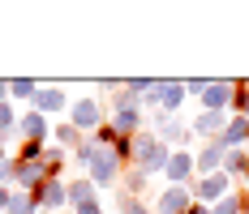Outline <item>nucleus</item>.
<instances>
[{
	"label": "nucleus",
	"mask_w": 249,
	"mask_h": 214,
	"mask_svg": "<svg viewBox=\"0 0 249 214\" xmlns=\"http://www.w3.org/2000/svg\"><path fill=\"white\" fill-rule=\"evenodd\" d=\"M52 142H56V146H65V150L73 154L77 146L86 142V133H82L77 124H69V120H56V124H52Z\"/></svg>",
	"instance_id": "f3484780"
},
{
	"label": "nucleus",
	"mask_w": 249,
	"mask_h": 214,
	"mask_svg": "<svg viewBox=\"0 0 249 214\" xmlns=\"http://www.w3.org/2000/svg\"><path fill=\"white\" fill-rule=\"evenodd\" d=\"M65 197H69V210H82V206H90V201H99V189L77 171V176H69L65 180Z\"/></svg>",
	"instance_id": "4468645a"
},
{
	"label": "nucleus",
	"mask_w": 249,
	"mask_h": 214,
	"mask_svg": "<svg viewBox=\"0 0 249 214\" xmlns=\"http://www.w3.org/2000/svg\"><path fill=\"white\" fill-rule=\"evenodd\" d=\"M107 124L116 129V137H133V133H142L146 129V112L133 103V107H116V112H107Z\"/></svg>",
	"instance_id": "1a4fd4ad"
},
{
	"label": "nucleus",
	"mask_w": 249,
	"mask_h": 214,
	"mask_svg": "<svg viewBox=\"0 0 249 214\" xmlns=\"http://www.w3.org/2000/svg\"><path fill=\"white\" fill-rule=\"evenodd\" d=\"M245 214H249V193H245Z\"/></svg>",
	"instance_id": "72a5a7b5"
},
{
	"label": "nucleus",
	"mask_w": 249,
	"mask_h": 214,
	"mask_svg": "<svg viewBox=\"0 0 249 214\" xmlns=\"http://www.w3.org/2000/svg\"><path fill=\"white\" fill-rule=\"evenodd\" d=\"M9 197H13V189H4V184H0V214L9 210Z\"/></svg>",
	"instance_id": "c85d7f7f"
},
{
	"label": "nucleus",
	"mask_w": 249,
	"mask_h": 214,
	"mask_svg": "<svg viewBox=\"0 0 249 214\" xmlns=\"http://www.w3.org/2000/svg\"><path fill=\"white\" fill-rule=\"evenodd\" d=\"M146 189H150V176H146V171H138V167H124V176H121V193H129V197H142Z\"/></svg>",
	"instance_id": "aec40b11"
},
{
	"label": "nucleus",
	"mask_w": 249,
	"mask_h": 214,
	"mask_svg": "<svg viewBox=\"0 0 249 214\" xmlns=\"http://www.w3.org/2000/svg\"><path fill=\"white\" fill-rule=\"evenodd\" d=\"M39 86H43L39 77H13V82H9V103H13V99H30V103H35Z\"/></svg>",
	"instance_id": "4be33fe9"
},
{
	"label": "nucleus",
	"mask_w": 249,
	"mask_h": 214,
	"mask_svg": "<svg viewBox=\"0 0 249 214\" xmlns=\"http://www.w3.org/2000/svg\"><path fill=\"white\" fill-rule=\"evenodd\" d=\"M155 133H159V142L168 146V150H194V133H189V124H185V120H176V116L163 120Z\"/></svg>",
	"instance_id": "ddd939ff"
},
{
	"label": "nucleus",
	"mask_w": 249,
	"mask_h": 214,
	"mask_svg": "<svg viewBox=\"0 0 249 214\" xmlns=\"http://www.w3.org/2000/svg\"><path fill=\"white\" fill-rule=\"evenodd\" d=\"M73 214H107V206H103V201H90V206H82V210H73Z\"/></svg>",
	"instance_id": "cd10ccee"
},
{
	"label": "nucleus",
	"mask_w": 249,
	"mask_h": 214,
	"mask_svg": "<svg viewBox=\"0 0 249 214\" xmlns=\"http://www.w3.org/2000/svg\"><path fill=\"white\" fill-rule=\"evenodd\" d=\"M163 176H168V184H194V176H198V167H194V150H172V159L163 167Z\"/></svg>",
	"instance_id": "9d476101"
},
{
	"label": "nucleus",
	"mask_w": 249,
	"mask_h": 214,
	"mask_svg": "<svg viewBox=\"0 0 249 214\" xmlns=\"http://www.w3.org/2000/svg\"><path fill=\"white\" fill-rule=\"evenodd\" d=\"M69 103H73V99L65 95V86H48V82H43L30 107H35L39 116H48V120H52V116H56V120H65V116H69Z\"/></svg>",
	"instance_id": "39448f33"
},
{
	"label": "nucleus",
	"mask_w": 249,
	"mask_h": 214,
	"mask_svg": "<svg viewBox=\"0 0 249 214\" xmlns=\"http://www.w3.org/2000/svg\"><path fill=\"white\" fill-rule=\"evenodd\" d=\"M107 214H112V210H107Z\"/></svg>",
	"instance_id": "4c0bfd02"
},
{
	"label": "nucleus",
	"mask_w": 249,
	"mask_h": 214,
	"mask_svg": "<svg viewBox=\"0 0 249 214\" xmlns=\"http://www.w3.org/2000/svg\"><path fill=\"white\" fill-rule=\"evenodd\" d=\"M65 120H69V124H77V129L90 137V133H99L103 124H107V99H73Z\"/></svg>",
	"instance_id": "f03ea898"
},
{
	"label": "nucleus",
	"mask_w": 249,
	"mask_h": 214,
	"mask_svg": "<svg viewBox=\"0 0 249 214\" xmlns=\"http://www.w3.org/2000/svg\"><path fill=\"white\" fill-rule=\"evenodd\" d=\"M228 116L249 120V77H232V107H228Z\"/></svg>",
	"instance_id": "6ab92c4d"
},
{
	"label": "nucleus",
	"mask_w": 249,
	"mask_h": 214,
	"mask_svg": "<svg viewBox=\"0 0 249 214\" xmlns=\"http://www.w3.org/2000/svg\"><path fill=\"white\" fill-rule=\"evenodd\" d=\"M194 167H198V176L224 171V150H219V142H198L194 146Z\"/></svg>",
	"instance_id": "2eb2a0df"
},
{
	"label": "nucleus",
	"mask_w": 249,
	"mask_h": 214,
	"mask_svg": "<svg viewBox=\"0 0 249 214\" xmlns=\"http://www.w3.org/2000/svg\"><path fill=\"white\" fill-rule=\"evenodd\" d=\"M39 214H43V210H39Z\"/></svg>",
	"instance_id": "e433bc0d"
},
{
	"label": "nucleus",
	"mask_w": 249,
	"mask_h": 214,
	"mask_svg": "<svg viewBox=\"0 0 249 214\" xmlns=\"http://www.w3.org/2000/svg\"><path fill=\"white\" fill-rule=\"evenodd\" d=\"M43 150H48V142H18V163H39L43 159Z\"/></svg>",
	"instance_id": "393cba45"
},
{
	"label": "nucleus",
	"mask_w": 249,
	"mask_h": 214,
	"mask_svg": "<svg viewBox=\"0 0 249 214\" xmlns=\"http://www.w3.org/2000/svg\"><path fill=\"white\" fill-rule=\"evenodd\" d=\"M211 214H245V189H236V193H228L224 201H215Z\"/></svg>",
	"instance_id": "5701e85b"
},
{
	"label": "nucleus",
	"mask_w": 249,
	"mask_h": 214,
	"mask_svg": "<svg viewBox=\"0 0 249 214\" xmlns=\"http://www.w3.org/2000/svg\"><path fill=\"white\" fill-rule=\"evenodd\" d=\"M241 184H245V193H249V167H245V176H241Z\"/></svg>",
	"instance_id": "2f4dec72"
},
{
	"label": "nucleus",
	"mask_w": 249,
	"mask_h": 214,
	"mask_svg": "<svg viewBox=\"0 0 249 214\" xmlns=\"http://www.w3.org/2000/svg\"><path fill=\"white\" fill-rule=\"evenodd\" d=\"M124 90H129V95L142 103V99H146L150 90H155V77H129V82H124Z\"/></svg>",
	"instance_id": "a878e982"
},
{
	"label": "nucleus",
	"mask_w": 249,
	"mask_h": 214,
	"mask_svg": "<svg viewBox=\"0 0 249 214\" xmlns=\"http://www.w3.org/2000/svg\"><path fill=\"white\" fill-rule=\"evenodd\" d=\"M206 86H211V77H185V95H189V99H202Z\"/></svg>",
	"instance_id": "bb28decb"
},
{
	"label": "nucleus",
	"mask_w": 249,
	"mask_h": 214,
	"mask_svg": "<svg viewBox=\"0 0 249 214\" xmlns=\"http://www.w3.org/2000/svg\"><path fill=\"white\" fill-rule=\"evenodd\" d=\"M202 112H228L232 107V77H211V86L202 90Z\"/></svg>",
	"instance_id": "9b49d317"
},
{
	"label": "nucleus",
	"mask_w": 249,
	"mask_h": 214,
	"mask_svg": "<svg viewBox=\"0 0 249 214\" xmlns=\"http://www.w3.org/2000/svg\"><path fill=\"white\" fill-rule=\"evenodd\" d=\"M0 103H9V82L0 77Z\"/></svg>",
	"instance_id": "c756f323"
},
{
	"label": "nucleus",
	"mask_w": 249,
	"mask_h": 214,
	"mask_svg": "<svg viewBox=\"0 0 249 214\" xmlns=\"http://www.w3.org/2000/svg\"><path fill=\"white\" fill-rule=\"evenodd\" d=\"M0 154H9V146H4V137H0Z\"/></svg>",
	"instance_id": "473e14b6"
},
{
	"label": "nucleus",
	"mask_w": 249,
	"mask_h": 214,
	"mask_svg": "<svg viewBox=\"0 0 249 214\" xmlns=\"http://www.w3.org/2000/svg\"><path fill=\"white\" fill-rule=\"evenodd\" d=\"M18 142H52V124L48 116H39L35 107L18 116Z\"/></svg>",
	"instance_id": "f8f14e48"
},
{
	"label": "nucleus",
	"mask_w": 249,
	"mask_h": 214,
	"mask_svg": "<svg viewBox=\"0 0 249 214\" xmlns=\"http://www.w3.org/2000/svg\"><path fill=\"white\" fill-rule=\"evenodd\" d=\"M189 193H194V201H202V206H215V201H224L228 193H236V180H228L224 171H215V176H194Z\"/></svg>",
	"instance_id": "20e7f679"
},
{
	"label": "nucleus",
	"mask_w": 249,
	"mask_h": 214,
	"mask_svg": "<svg viewBox=\"0 0 249 214\" xmlns=\"http://www.w3.org/2000/svg\"><path fill=\"white\" fill-rule=\"evenodd\" d=\"M4 214H39V206H35V197L22 189H13V197H9V210Z\"/></svg>",
	"instance_id": "b1692460"
},
{
	"label": "nucleus",
	"mask_w": 249,
	"mask_h": 214,
	"mask_svg": "<svg viewBox=\"0 0 249 214\" xmlns=\"http://www.w3.org/2000/svg\"><path fill=\"white\" fill-rule=\"evenodd\" d=\"M168 159H172V150L159 142V133H155V129H142V133H133V163H129V167L146 171L150 180H155V176H163Z\"/></svg>",
	"instance_id": "f257e3e1"
},
{
	"label": "nucleus",
	"mask_w": 249,
	"mask_h": 214,
	"mask_svg": "<svg viewBox=\"0 0 249 214\" xmlns=\"http://www.w3.org/2000/svg\"><path fill=\"white\" fill-rule=\"evenodd\" d=\"M112 214H155V210H150L146 197H129V193L116 189V197H112Z\"/></svg>",
	"instance_id": "a211bd4d"
},
{
	"label": "nucleus",
	"mask_w": 249,
	"mask_h": 214,
	"mask_svg": "<svg viewBox=\"0 0 249 214\" xmlns=\"http://www.w3.org/2000/svg\"><path fill=\"white\" fill-rule=\"evenodd\" d=\"M60 214H73V210H60Z\"/></svg>",
	"instance_id": "f704fd0d"
},
{
	"label": "nucleus",
	"mask_w": 249,
	"mask_h": 214,
	"mask_svg": "<svg viewBox=\"0 0 249 214\" xmlns=\"http://www.w3.org/2000/svg\"><path fill=\"white\" fill-rule=\"evenodd\" d=\"M189 214H211V206H202V201H194V210Z\"/></svg>",
	"instance_id": "7c9ffc66"
},
{
	"label": "nucleus",
	"mask_w": 249,
	"mask_h": 214,
	"mask_svg": "<svg viewBox=\"0 0 249 214\" xmlns=\"http://www.w3.org/2000/svg\"><path fill=\"white\" fill-rule=\"evenodd\" d=\"M245 150H249V142H245Z\"/></svg>",
	"instance_id": "c9c22d12"
},
{
	"label": "nucleus",
	"mask_w": 249,
	"mask_h": 214,
	"mask_svg": "<svg viewBox=\"0 0 249 214\" xmlns=\"http://www.w3.org/2000/svg\"><path fill=\"white\" fill-rule=\"evenodd\" d=\"M215 142H219L224 154H228V150H245V142H249V120L245 116H232V120H228V129L215 137Z\"/></svg>",
	"instance_id": "dca6fc26"
},
{
	"label": "nucleus",
	"mask_w": 249,
	"mask_h": 214,
	"mask_svg": "<svg viewBox=\"0 0 249 214\" xmlns=\"http://www.w3.org/2000/svg\"><path fill=\"white\" fill-rule=\"evenodd\" d=\"M35 197V206L43 214H60V210H69V197H65V180H43L39 189L30 193Z\"/></svg>",
	"instance_id": "0eeeda50"
},
{
	"label": "nucleus",
	"mask_w": 249,
	"mask_h": 214,
	"mask_svg": "<svg viewBox=\"0 0 249 214\" xmlns=\"http://www.w3.org/2000/svg\"><path fill=\"white\" fill-rule=\"evenodd\" d=\"M150 210L155 214H189L194 210V193L185 189V184H163L159 197L150 201Z\"/></svg>",
	"instance_id": "423d86ee"
},
{
	"label": "nucleus",
	"mask_w": 249,
	"mask_h": 214,
	"mask_svg": "<svg viewBox=\"0 0 249 214\" xmlns=\"http://www.w3.org/2000/svg\"><path fill=\"white\" fill-rule=\"evenodd\" d=\"M228 112H198V116L189 120V133H194V142H215L219 133L228 129Z\"/></svg>",
	"instance_id": "6e6552de"
},
{
	"label": "nucleus",
	"mask_w": 249,
	"mask_h": 214,
	"mask_svg": "<svg viewBox=\"0 0 249 214\" xmlns=\"http://www.w3.org/2000/svg\"><path fill=\"white\" fill-rule=\"evenodd\" d=\"M245 167H249V150H228V154H224V176H228V180H236V184H241Z\"/></svg>",
	"instance_id": "412c9836"
},
{
	"label": "nucleus",
	"mask_w": 249,
	"mask_h": 214,
	"mask_svg": "<svg viewBox=\"0 0 249 214\" xmlns=\"http://www.w3.org/2000/svg\"><path fill=\"white\" fill-rule=\"evenodd\" d=\"M121 176H124V163L112 154V150H99L95 159H90V167H86V180L95 184V189H121Z\"/></svg>",
	"instance_id": "7ed1b4c3"
}]
</instances>
